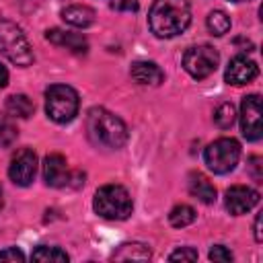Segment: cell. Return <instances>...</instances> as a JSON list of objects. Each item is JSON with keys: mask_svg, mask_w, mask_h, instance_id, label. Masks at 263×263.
Wrapping results in <instances>:
<instances>
[{"mask_svg": "<svg viewBox=\"0 0 263 263\" xmlns=\"http://www.w3.org/2000/svg\"><path fill=\"white\" fill-rule=\"evenodd\" d=\"M191 23L189 0H154L148 12V27L160 39L181 35Z\"/></svg>", "mask_w": 263, "mask_h": 263, "instance_id": "1", "label": "cell"}, {"mask_svg": "<svg viewBox=\"0 0 263 263\" xmlns=\"http://www.w3.org/2000/svg\"><path fill=\"white\" fill-rule=\"evenodd\" d=\"M86 134L92 144L111 150H117L127 142L125 123L105 107H92L86 113Z\"/></svg>", "mask_w": 263, "mask_h": 263, "instance_id": "2", "label": "cell"}, {"mask_svg": "<svg viewBox=\"0 0 263 263\" xmlns=\"http://www.w3.org/2000/svg\"><path fill=\"white\" fill-rule=\"evenodd\" d=\"M0 53L14 66H29L33 62V47L23 29L0 14Z\"/></svg>", "mask_w": 263, "mask_h": 263, "instance_id": "3", "label": "cell"}, {"mask_svg": "<svg viewBox=\"0 0 263 263\" xmlns=\"http://www.w3.org/2000/svg\"><path fill=\"white\" fill-rule=\"evenodd\" d=\"M92 208L105 220H125V218H129V214L134 210V201L125 187L103 185L95 193Z\"/></svg>", "mask_w": 263, "mask_h": 263, "instance_id": "4", "label": "cell"}, {"mask_svg": "<svg viewBox=\"0 0 263 263\" xmlns=\"http://www.w3.org/2000/svg\"><path fill=\"white\" fill-rule=\"evenodd\" d=\"M80 107L78 92L68 84H51L45 90V113L55 123H68Z\"/></svg>", "mask_w": 263, "mask_h": 263, "instance_id": "5", "label": "cell"}, {"mask_svg": "<svg viewBox=\"0 0 263 263\" xmlns=\"http://www.w3.org/2000/svg\"><path fill=\"white\" fill-rule=\"evenodd\" d=\"M205 164L210 171H214L216 175H224L230 173L240 158V144L234 138H218L214 140L205 152H203Z\"/></svg>", "mask_w": 263, "mask_h": 263, "instance_id": "6", "label": "cell"}, {"mask_svg": "<svg viewBox=\"0 0 263 263\" xmlns=\"http://www.w3.org/2000/svg\"><path fill=\"white\" fill-rule=\"evenodd\" d=\"M218 62H220V55L210 45H193L183 53V68L195 80H203L210 74H214L218 68Z\"/></svg>", "mask_w": 263, "mask_h": 263, "instance_id": "7", "label": "cell"}, {"mask_svg": "<svg viewBox=\"0 0 263 263\" xmlns=\"http://www.w3.org/2000/svg\"><path fill=\"white\" fill-rule=\"evenodd\" d=\"M240 132L247 140L257 142L263 136L261 125V97L259 95H247L240 103Z\"/></svg>", "mask_w": 263, "mask_h": 263, "instance_id": "8", "label": "cell"}, {"mask_svg": "<svg viewBox=\"0 0 263 263\" xmlns=\"http://www.w3.org/2000/svg\"><path fill=\"white\" fill-rule=\"evenodd\" d=\"M37 173V154L31 148H21L14 152L10 166H8V177L14 185L27 187L33 183Z\"/></svg>", "mask_w": 263, "mask_h": 263, "instance_id": "9", "label": "cell"}, {"mask_svg": "<svg viewBox=\"0 0 263 263\" xmlns=\"http://www.w3.org/2000/svg\"><path fill=\"white\" fill-rule=\"evenodd\" d=\"M224 203H226V210L234 216H242L247 212H251L257 203H259V193L247 185H234L226 191V197H224Z\"/></svg>", "mask_w": 263, "mask_h": 263, "instance_id": "10", "label": "cell"}, {"mask_svg": "<svg viewBox=\"0 0 263 263\" xmlns=\"http://www.w3.org/2000/svg\"><path fill=\"white\" fill-rule=\"evenodd\" d=\"M259 76V68L257 64L247 58V55H234L228 66H226V72H224V78L228 84H234V86H242V84H249L253 82L255 78Z\"/></svg>", "mask_w": 263, "mask_h": 263, "instance_id": "11", "label": "cell"}, {"mask_svg": "<svg viewBox=\"0 0 263 263\" xmlns=\"http://www.w3.org/2000/svg\"><path fill=\"white\" fill-rule=\"evenodd\" d=\"M43 179L49 187H66L70 183L68 162L62 154L51 152L43 158Z\"/></svg>", "mask_w": 263, "mask_h": 263, "instance_id": "12", "label": "cell"}, {"mask_svg": "<svg viewBox=\"0 0 263 263\" xmlns=\"http://www.w3.org/2000/svg\"><path fill=\"white\" fill-rule=\"evenodd\" d=\"M45 39L58 47H66L74 53H86L88 49V41L84 35L80 33H70V31H62V29H49L45 33Z\"/></svg>", "mask_w": 263, "mask_h": 263, "instance_id": "13", "label": "cell"}, {"mask_svg": "<svg viewBox=\"0 0 263 263\" xmlns=\"http://www.w3.org/2000/svg\"><path fill=\"white\" fill-rule=\"evenodd\" d=\"M132 78L144 86H158L164 80V72L154 62H134L129 68Z\"/></svg>", "mask_w": 263, "mask_h": 263, "instance_id": "14", "label": "cell"}, {"mask_svg": "<svg viewBox=\"0 0 263 263\" xmlns=\"http://www.w3.org/2000/svg\"><path fill=\"white\" fill-rule=\"evenodd\" d=\"M62 18L72 27L86 29L95 23V10L90 6H84V4H70L62 10Z\"/></svg>", "mask_w": 263, "mask_h": 263, "instance_id": "15", "label": "cell"}, {"mask_svg": "<svg viewBox=\"0 0 263 263\" xmlns=\"http://www.w3.org/2000/svg\"><path fill=\"white\" fill-rule=\"evenodd\" d=\"M189 193L193 197H197L201 203H208V205L216 201V187L201 173H191L189 175Z\"/></svg>", "mask_w": 263, "mask_h": 263, "instance_id": "16", "label": "cell"}, {"mask_svg": "<svg viewBox=\"0 0 263 263\" xmlns=\"http://www.w3.org/2000/svg\"><path fill=\"white\" fill-rule=\"evenodd\" d=\"M115 261H148L150 259V249L142 242H125L121 245L113 255H111Z\"/></svg>", "mask_w": 263, "mask_h": 263, "instance_id": "17", "label": "cell"}, {"mask_svg": "<svg viewBox=\"0 0 263 263\" xmlns=\"http://www.w3.org/2000/svg\"><path fill=\"white\" fill-rule=\"evenodd\" d=\"M6 111L10 117H21V119H27L33 115L35 111V105L33 101L27 97V95H10L6 99Z\"/></svg>", "mask_w": 263, "mask_h": 263, "instance_id": "18", "label": "cell"}, {"mask_svg": "<svg viewBox=\"0 0 263 263\" xmlns=\"http://www.w3.org/2000/svg\"><path fill=\"white\" fill-rule=\"evenodd\" d=\"M31 259L33 261H43V263H66L70 257L66 251H62L60 247H47V245H41L37 247L33 253H31Z\"/></svg>", "mask_w": 263, "mask_h": 263, "instance_id": "19", "label": "cell"}, {"mask_svg": "<svg viewBox=\"0 0 263 263\" xmlns=\"http://www.w3.org/2000/svg\"><path fill=\"white\" fill-rule=\"evenodd\" d=\"M193 220H195V210H193L191 205H187V203L175 205V208L171 210V214H168V222H171V226H175V228H185V226H189Z\"/></svg>", "mask_w": 263, "mask_h": 263, "instance_id": "20", "label": "cell"}, {"mask_svg": "<svg viewBox=\"0 0 263 263\" xmlns=\"http://www.w3.org/2000/svg\"><path fill=\"white\" fill-rule=\"evenodd\" d=\"M205 25H208V29H210L212 35L220 37V35H224V33L230 31V16L224 10H212L208 14V18H205Z\"/></svg>", "mask_w": 263, "mask_h": 263, "instance_id": "21", "label": "cell"}, {"mask_svg": "<svg viewBox=\"0 0 263 263\" xmlns=\"http://www.w3.org/2000/svg\"><path fill=\"white\" fill-rule=\"evenodd\" d=\"M234 119H236V111H234V105H232V103H222V105L214 111V123H216L220 129L232 127Z\"/></svg>", "mask_w": 263, "mask_h": 263, "instance_id": "22", "label": "cell"}, {"mask_svg": "<svg viewBox=\"0 0 263 263\" xmlns=\"http://www.w3.org/2000/svg\"><path fill=\"white\" fill-rule=\"evenodd\" d=\"M16 138H18V129H16L14 121L8 115H0V146L8 148L14 144Z\"/></svg>", "mask_w": 263, "mask_h": 263, "instance_id": "23", "label": "cell"}, {"mask_svg": "<svg viewBox=\"0 0 263 263\" xmlns=\"http://www.w3.org/2000/svg\"><path fill=\"white\" fill-rule=\"evenodd\" d=\"M168 259H171V261H195V259H197V251L191 249V247H181V249H177L175 253H171Z\"/></svg>", "mask_w": 263, "mask_h": 263, "instance_id": "24", "label": "cell"}, {"mask_svg": "<svg viewBox=\"0 0 263 263\" xmlns=\"http://www.w3.org/2000/svg\"><path fill=\"white\" fill-rule=\"evenodd\" d=\"M249 173L257 183L263 181V158L261 156H251L249 158Z\"/></svg>", "mask_w": 263, "mask_h": 263, "instance_id": "25", "label": "cell"}, {"mask_svg": "<svg viewBox=\"0 0 263 263\" xmlns=\"http://www.w3.org/2000/svg\"><path fill=\"white\" fill-rule=\"evenodd\" d=\"M0 261H25V255H23V251L21 249H16V247H6V249H2L0 251Z\"/></svg>", "mask_w": 263, "mask_h": 263, "instance_id": "26", "label": "cell"}, {"mask_svg": "<svg viewBox=\"0 0 263 263\" xmlns=\"http://www.w3.org/2000/svg\"><path fill=\"white\" fill-rule=\"evenodd\" d=\"M111 8L121 10V12H136L140 8L138 0H111Z\"/></svg>", "mask_w": 263, "mask_h": 263, "instance_id": "27", "label": "cell"}, {"mask_svg": "<svg viewBox=\"0 0 263 263\" xmlns=\"http://www.w3.org/2000/svg\"><path fill=\"white\" fill-rule=\"evenodd\" d=\"M210 259H212V261H232V253H230L224 245H216V247L210 251Z\"/></svg>", "mask_w": 263, "mask_h": 263, "instance_id": "28", "label": "cell"}, {"mask_svg": "<svg viewBox=\"0 0 263 263\" xmlns=\"http://www.w3.org/2000/svg\"><path fill=\"white\" fill-rule=\"evenodd\" d=\"M255 240L257 242L263 240V236H261V214H257V218H255Z\"/></svg>", "mask_w": 263, "mask_h": 263, "instance_id": "29", "label": "cell"}, {"mask_svg": "<svg viewBox=\"0 0 263 263\" xmlns=\"http://www.w3.org/2000/svg\"><path fill=\"white\" fill-rule=\"evenodd\" d=\"M8 84V70L0 64V88H4Z\"/></svg>", "mask_w": 263, "mask_h": 263, "instance_id": "30", "label": "cell"}, {"mask_svg": "<svg viewBox=\"0 0 263 263\" xmlns=\"http://www.w3.org/2000/svg\"><path fill=\"white\" fill-rule=\"evenodd\" d=\"M2 203H4V199H2V187H0V210H2Z\"/></svg>", "mask_w": 263, "mask_h": 263, "instance_id": "31", "label": "cell"}, {"mask_svg": "<svg viewBox=\"0 0 263 263\" xmlns=\"http://www.w3.org/2000/svg\"><path fill=\"white\" fill-rule=\"evenodd\" d=\"M232 2H249V0H232Z\"/></svg>", "mask_w": 263, "mask_h": 263, "instance_id": "32", "label": "cell"}]
</instances>
